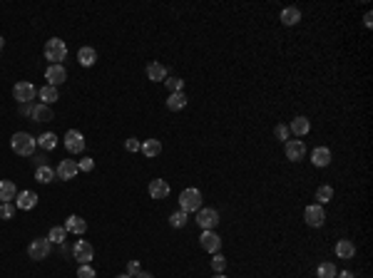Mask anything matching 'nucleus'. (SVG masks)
<instances>
[{
    "mask_svg": "<svg viewBox=\"0 0 373 278\" xmlns=\"http://www.w3.org/2000/svg\"><path fill=\"white\" fill-rule=\"evenodd\" d=\"M186 219H189V216H186L184 211H174V214L169 216V224H172L174 229H182V226L186 224Z\"/></svg>",
    "mask_w": 373,
    "mask_h": 278,
    "instance_id": "obj_33",
    "label": "nucleus"
},
{
    "mask_svg": "<svg viewBox=\"0 0 373 278\" xmlns=\"http://www.w3.org/2000/svg\"><path fill=\"white\" fill-rule=\"evenodd\" d=\"M164 85H167V90H169V92H182L184 80H179V77H167V80H164Z\"/></svg>",
    "mask_w": 373,
    "mask_h": 278,
    "instance_id": "obj_34",
    "label": "nucleus"
},
{
    "mask_svg": "<svg viewBox=\"0 0 373 278\" xmlns=\"http://www.w3.org/2000/svg\"><path fill=\"white\" fill-rule=\"evenodd\" d=\"M117 278H132V276H127V273H122V276H117Z\"/></svg>",
    "mask_w": 373,
    "mask_h": 278,
    "instance_id": "obj_49",
    "label": "nucleus"
},
{
    "mask_svg": "<svg viewBox=\"0 0 373 278\" xmlns=\"http://www.w3.org/2000/svg\"><path fill=\"white\" fill-rule=\"evenodd\" d=\"M214 278H227L224 273H214Z\"/></svg>",
    "mask_w": 373,
    "mask_h": 278,
    "instance_id": "obj_47",
    "label": "nucleus"
},
{
    "mask_svg": "<svg viewBox=\"0 0 373 278\" xmlns=\"http://www.w3.org/2000/svg\"><path fill=\"white\" fill-rule=\"evenodd\" d=\"M147 77L152 82H164L167 80V67H164L162 62H149L147 65Z\"/></svg>",
    "mask_w": 373,
    "mask_h": 278,
    "instance_id": "obj_21",
    "label": "nucleus"
},
{
    "mask_svg": "<svg viewBox=\"0 0 373 278\" xmlns=\"http://www.w3.org/2000/svg\"><path fill=\"white\" fill-rule=\"evenodd\" d=\"M197 224H199V229L211 231L214 226H219V211L216 208H199L197 211Z\"/></svg>",
    "mask_w": 373,
    "mask_h": 278,
    "instance_id": "obj_5",
    "label": "nucleus"
},
{
    "mask_svg": "<svg viewBox=\"0 0 373 278\" xmlns=\"http://www.w3.org/2000/svg\"><path fill=\"white\" fill-rule=\"evenodd\" d=\"M35 182H40V184H50V182H55V169L52 166H38L35 169Z\"/></svg>",
    "mask_w": 373,
    "mask_h": 278,
    "instance_id": "obj_26",
    "label": "nucleus"
},
{
    "mask_svg": "<svg viewBox=\"0 0 373 278\" xmlns=\"http://www.w3.org/2000/svg\"><path fill=\"white\" fill-rule=\"evenodd\" d=\"M13 216H15V206H13V204H0V219L8 221V219H13Z\"/></svg>",
    "mask_w": 373,
    "mask_h": 278,
    "instance_id": "obj_37",
    "label": "nucleus"
},
{
    "mask_svg": "<svg viewBox=\"0 0 373 278\" xmlns=\"http://www.w3.org/2000/svg\"><path fill=\"white\" fill-rule=\"evenodd\" d=\"M65 229H68V233H77V236H82V233L87 231V221L72 214V216H68V221H65Z\"/></svg>",
    "mask_w": 373,
    "mask_h": 278,
    "instance_id": "obj_19",
    "label": "nucleus"
},
{
    "mask_svg": "<svg viewBox=\"0 0 373 278\" xmlns=\"http://www.w3.org/2000/svg\"><path fill=\"white\" fill-rule=\"evenodd\" d=\"M77 166H80V171H92V169H95V159L85 157V159H80V162H77Z\"/></svg>",
    "mask_w": 373,
    "mask_h": 278,
    "instance_id": "obj_40",
    "label": "nucleus"
},
{
    "mask_svg": "<svg viewBox=\"0 0 373 278\" xmlns=\"http://www.w3.org/2000/svg\"><path fill=\"white\" fill-rule=\"evenodd\" d=\"M50 249H52V244L47 241V238H35V241H30V246H27V256L33 258V261H43L50 256Z\"/></svg>",
    "mask_w": 373,
    "mask_h": 278,
    "instance_id": "obj_6",
    "label": "nucleus"
},
{
    "mask_svg": "<svg viewBox=\"0 0 373 278\" xmlns=\"http://www.w3.org/2000/svg\"><path fill=\"white\" fill-rule=\"evenodd\" d=\"M77 278H95V268L90 266V263L80 266V268H77Z\"/></svg>",
    "mask_w": 373,
    "mask_h": 278,
    "instance_id": "obj_38",
    "label": "nucleus"
},
{
    "mask_svg": "<svg viewBox=\"0 0 373 278\" xmlns=\"http://www.w3.org/2000/svg\"><path fill=\"white\" fill-rule=\"evenodd\" d=\"M3 45H5V40H3V38H0V50H3Z\"/></svg>",
    "mask_w": 373,
    "mask_h": 278,
    "instance_id": "obj_48",
    "label": "nucleus"
},
{
    "mask_svg": "<svg viewBox=\"0 0 373 278\" xmlns=\"http://www.w3.org/2000/svg\"><path fill=\"white\" fill-rule=\"evenodd\" d=\"M10 147L20 157H33L35 154V147H38V139L33 137V134H27V132H15L10 137Z\"/></svg>",
    "mask_w": 373,
    "mask_h": 278,
    "instance_id": "obj_1",
    "label": "nucleus"
},
{
    "mask_svg": "<svg viewBox=\"0 0 373 278\" xmlns=\"http://www.w3.org/2000/svg\"><path fill=\"white\" fill-rule=\"evenodd\" d=\"M43 55H45V60L50 65H63V60L68 57V45H65L60 38H50L45 43Z\"/></svg>",
    "mask_w": 373,
    "mask_h": 278,
    "instance_id": "obj_2",
    "label": "nucleus"
},
{
    "mask_svg": "<svg viewBox=\"0 0 373 278\" xmlns=\"http://www.w3.org/2000/svg\"><path fill=\"white\" fill-rule=\"evenodd\" d=\"M284 154H286L289 162H301L303 157H306V144H303L301 139H289L284 144Z\"/></svg>",
    "mask_w": 373,
    "mask_h": 278,
    "instance_id": "obj_7",
    "label": "nucleus"
},
{
    "mask_svg": "<svg viewBox=\"0 0 373 278\" xmlns=\"http://www.w3.org/2000/svg\"><path fill=\"white\" fill-rule=\"evenodd\" d=\"M65 236H68V229H65V226H52L50 233H47V241H50V244H63Z\"/></svg>",
    "mask_w": 373,
    "mask_h": 278,
    "instance_id": "obj_31",
    "label": "nucleus"
},
{
    "mask_svg": "<svg viewBox=\"0 0 373 278\" xmlns=\"http://www.w3.org/2000/svg\"><path fill=\"white\" fill-rule=\"evenodd\" d=\"M33 166L38 169V166H45V157H38V154H33Z\"/></svg>",
    "mask_w": 373,
    "mask_h": 278,
    "instance_id": "obj_43",
    "label": "nucleus"
},
{
    "mask_svg": "<svg viewBox=\"0 0 373 278\" xmlns=\"http://www.w3.org/2000/svg\"><path fill=\"white\" fill-rule=\"evenodd\" d=\"M274 134H276V139H281V142H289V137H291V132H289V127H286V124H276Z\"/></svg>",
    "mask_w": 373,
    "mask_h": 278,
    "instance_id": "obj_36",
    "label": "nucleus"
},
{
    "mask_svg": "<svg viewBox=\"0 0 373 278\" xmlns=\"http://www.w3.org/2000/svg\"><path fill=\"white\" fill-rule=\"evenodd\" d=\"M186 107V94L184 92H172L167 97V110L169 112H179Z\"/></svg>",
    "mask_w": 373,
    "mask_h": 278,
    "instance_id": "obj_23",
    "label": "nucleus"
},
{
    "mask_svg": "<svg viewBox=\"0 0 373 278\" xmlns=\"http://www.w3.org/2000/svg\"><path fill=\"white\" fill-rule=\"evenodd\" d=\"M199 244H202V249L209 251V254H219V249H222V238H219V233L214 231V229H211V231H202Z\"/></svg>",
    "mask_w": 373,
    "mask_h": 278,
    "instance_id": "obj_11",
    "label": "nucleus"
},
{
    "mask_svg": "<svg viewBox=\"0 0 373 278\" xmlns=\"http://www.w3.org/2000/svg\"><path fill=\"white\" fill-rule=\"evenodd\" d=\"M33 110H35V105H33V102H25V105H20V112H23V115H33Z\"/></svg>",
    "mask_w": 373,
    "mask_h": 278,
    "instance_id": "obj_42",
    "label": "nucleus"
},
{
    "mask_svg": "<svg viewBox=\"0 0 373 278\" xmlns=\"http://www.w3.org/2000/svg\"><path fill=\"white\" fill-rule=\"evenodd\" d=\"M15 196H18V186L13 184L10 179H3L0 182V204H10Z\"/></svg>",
    "mask_w": 373,
    "mask_h": 278,
    "instance_id": "obj_15",
    "label": "nucleus"
},
{
    "mask_svg": "<svg viewBox=\"0 0 373 278\" xmlns=\"http://www.w3.org/2000/svg\"><path fill=\"white\" fill-rule=\"evenodd\" d=\"M35 94H38V90H35V85H33V82H18V85L13 87V97H15L20 105H25V102H33V99H35Z\"/></svg>",
    "mask_w": 373,
    "mask_h": 278,
    "instance_id": "obj_9",
    "label": "nucleus"
},
{
    "mask_svg": "<svg viewBox=\"0 0 373 278\" xmlns=\"http://www.w3.org/2000/svg\"><path fill=\"white\" fill-rule=\"evenodd\" d=\"M311 162H314V166H328L331 164V149L328 147H316L314 152H311Z\"/></svg>",
    "mask_w": 373,
    "mask_h": 278,
    "instance_id": "obj_16",
    "label": "nucleus"
},
{
    "mask_svg": "<svg viewBox=\"0 0 373 278\" xmlns=\"http://www.w3.org/2000/svg\"><path fill=\"white\" fill-rule=\"evenodd\" d=\"M202 208V191L199 189H184L182 194H179V211H184V214H192V211H199Z\"/></svg>",
    "mask_w": 373,
    "mask_h": 278,
    "instance_id": "obj_3",
    "label": "nucleus"
},
{
    "mask_svg": "<svg viewBox=\"0 0 373 278\" xmlns=\"http://www.w3.org/2000/svg\"><path fill=\"white\" fill-rule=\"evenodd\" d=\"M135 278H152V273H147V271H140Z\"/></svg>",
    "mask_w": 373,
    "mask_h": 278,
    "instance_id": "obj_46",
    "label": "nucleus"
},
{
    "mask_svg": "<svg viewBox=\"0 0 373 278\" xmlns=\"http://www.w3.org/2000/svg\"><path fill=\"white\" fill-rule=\"evenodd\" d=\"M140 152L147 157V159H154V157H160V152H162V142H160V139H144Z\"/></svg>",
    "mask_w": 373,
    "mask_h": 278,
    "instance_id": "obj_18",
    "label": "nucleus"
},
{
    "mask_svg": "<svg viewBox=\"0 0 373 278\" xmlns=\"http://www.w3.org/2000/svg\"><path fill=\"white\" fill-rule=\"evenodd\" d=\"M336 256H338V258H344V261L353 258V256H356V246H353V241H349V238H341V241L336 244Z\"/></svg>",
    "mask_w": 373,
    "mask_h": 278,
    "instance_id": "obj_22",
    "label": "nucleus"
},
{
    "mask_svg": "<svg viewBox=\"0 0 373 278\" xmlns=\"http://www.w3.org/2000/svg\"><path fill=\"white\" fill-rule=\"evenodd\" d=\"M30 117H33V122H50V119H52V110L40 102V105H35V110H33Z\"/></svg>",
    "mask_w": 373,
    "mask_h": 278,
    "instance_id": "obj_27",
    "label": "nucleus"
},
{
    "mask_svg": "<svg viewBox=\"0 0 373 278\" xmlns=\"http://www.w3.org/2000/svg\"><path fill=\"white\" fill-rule=\"evenodd\" d=\"M142 268H140V261H127V276H137V273H140Z\"/></svg>",
    "mask_w": 373,
    "mask_h": 278,
    "instance_id": "obj_41",
    "label": "nucleus"
},
{
    "mask_svg": "<svg viewBox=\"0 0 373 278\" xmlns=\"http://www.w3.org/2000/svg\"><path fill=\"white\" fill-rule=\"evenodd\" d=\"M77 171H80V166H77L75 159H63L57 164V169H55V177H60V182H68V179L77 177Z\"/></svg>",
    "mask_w": 373,
    "mask_h": 278,
    "instance_id": "obj_10",
    "label": "nucleus"
},
{
    "mask_svg": "<svg viewBox=\"0 0 373 278\" xmlns=\"http://www.w3.org/2000/svg\"><path fill=\"white\" fill-rule=\"evenodd\" d=\"M211 268H214V273H222L224 268H227V258L222 254H214V258H211Z\"/></svg>",
    "mask_w": 373,
    "mask_h": 278,
    "instance_id": "obj_35",
    "label": "nucleus"
},
{
    "mask_svg": "<svg viewBox=\"0 0 373 278\" xmlns=\"http://www.w3.org/2000/svg\"><path fill=\"white\" fill-rule=\"evenodd\" d=\"M95 60H97L95 47H80V50H77V62H80L82 67H92Z\"/></svg>",
    "mask_w": 373,
    "mask_h": 278,
    "instance_id": "obj_24",
    "label": "nucleus"
},
{
    "mask_svg": "<svg viewBox=\"0 0 373 278\" xmlns=\"http://www.w3.org/2000/svg\"><path fill=\"white\" fill-rule=\"evenodd\" d=\"M299 20H301V10H299V8L289 5V8L281 10V23L284 25H296Z\"/></svg>",
    "mask_w": 373,
    "mask_h": 278,
    "instance_id": "obj_25",
    "label": "nucleus"
},
{
    "mask_svg": "<svg viewBox=\"0 0 373 278\" xmlns=\"http://www.w3.org/2000/svg\"><path fill=\"white\" fill-rule=\"evenodd\" d=\"M65 149H68L70 154H80V152L85 149V137H82V132L70 129V132L65 134Z\"/></svg>",
    "mask_w": 373,
    "mask_h": 278,
    "instance_id": "obj_12",
    "label": "nucleus"
},
{
    "mask_svg": "<svg viewBox=\"0 0 373 278\" xmlns=\"http://www.w3.org/2000/svg\"><path fill=\"white\" fill-rule=\"evenodd\" d=\"M125 149H127V152H140L142 142H140V139H135V137H130L127 142H125Z\"/></svg>",
    "mask_w": 373,
    "mask_h": 278,
    "instance_id": "obj_39",
    "label": "nucleus"
},
{
    "mask_svg": "<svg viewBox=\"0 0 373 278\" xmlns=\"http://www.w3.org/2000/svg\"><path fill=\"white\" fill-rule=\"evenodd\" d=\"M303 219H306V224H308V226H314V229L324 226V221H326L324 206H321V204H311V206H306V211H303Z\"/></svg>",
    "mask_w": 373,
    "mask_h": 278,
    "instance_id": "obj_8",
    "label": "nucleus"
},
{
    "mask_svg": "<svg viewBox=\"0 0 373 278\" xmlns=\"http://www.w3.org/2000/svg\"><path fill=\"white\" fill-rule=\"evenodd\" d=\"M363 23H366V27H371V25H373V15H371V13H366V15H363Z\"/></svg>",
    "mask_w": 373,
    "mask_h": 278,
    "instance_id": "obj_44",
    "label": "nucleus"
},
{
    "mask_svg": "<svg viewBox=\"0 0 373 278\" xmlns=\"http://www.w3.org/2000/svg\"><path fill=\"white\" fill-rule=\"evenodd\" d=\"M45 80L50 87H57V85H63L68 80V70L63 67V65H50L45 70Z\"/></svg>",
    "mask_w": 373,
    "mask_h": 278,
    "instance_id": "obj_13",
    "label": "nucleus"
},
{
    "mask_svg": "<svg viewBox=\"0 0 373 278\" xmlns=\"http://www.w3.org/2000/svg\"><path fill=\"white\" fill-rule=\"evenodd\" d=\"M72 256H75V261L80 263V266H85V263H90L95 258V249L90 241H85V238H77L75 241V246H72Z\"/></svg>",
    "mask_w": 373,
    "mask_h": 278,
    "instance_id": "obj_4",
    "label": "nucleus"
},
{
    "mask_svg": "<svg viewBox=\"0 0 373 278\" xmlns=\"http://www.w3.org/2000/svg\"><path fill=\"white\" fill-rule=\"evenodd\" d=\"M336 266L331 263V261H324V263H319V268H316V276L319 278H336Z\"/></svg>",
    "mask_w": 373,
    "mask_h": 278,
    "instance_id": "obj_30",
    "label": "nucleus"
},
{
    "mask_svg": "<svg viewBox=\"0 0 373 278\" xmlns=\"http://www.w3.org/2000/svg\"><path fill=\"white\" fill-rule=\"evenodd\" d=\"M40 99H43V105H52V102H57L60 99V92H57V87H50V85H45V87H40Z\"/></svg>",
    "mask_w": 373,
    "mask_h": 278,
    "instance_id": "obj_29",
    "label": "nucleus"
},
{
    "mask_svg": "<svg viewBox=\"0 0 373 278\" xmlns=\"http://www.w3.org/2000/svg\"><path fill=\"white\" fill-rule=\"evenodd\" d=\"M15 206L20 208V211H33V208L38 206V194L35 191H20L15 196Z\"/></svg>",
    "mask_w": 373,
    "mask_h": 278,
    "instance_id": "obj_14",
    "label": "nucleus"
},
{
    "mask_svg": "<svg viewBox=\"0 0 373 278\" xmlns=\"http://www.w3.org/2000/svg\"><path fill=\"white\" fill-rule=\"evenodd\" d=\"M308 129H311V124H308V119L306 117H294L291 119V124H289V132L291 134H296V137H303V134H308Z\"/></svg>",
    "mask_w": 373,
    "mask_h": 278,
    "instance_id": "obj_20",
    "label": "nucleus"
},
{
    "mask_svg": "<svg viewBox=\"0 0 373 278\" xmlns=\"http://www.w3.org/2000/svg\"><path fill=\"white\" fill-rule=\"evenodd\" d=\"M38 147H40V149H45V152H52V149L57 147V134H55V132H45V134H40V139H38Z\"/></svg>",
    "mask_w": 373,
    "mask_h": 278,
    "instance_id": "obj_28",
    "label": "nucleus"
},
{
    "mask_svg": "<svg viewBox=\"0 0 373 278\" xmlns=\"http://www.w3.org/2000/svg\"><path fill=\"white\" fill-rule=\"evenodd\" d=\"M336 278H356L351 271H341V273H336Z\"/></svg>",
    "mask_w": 373,
    "mask_h": 278,
    "instance_id": "obj_45",
    "label": "nucleus"
},
{
    "mask_svg": "<svg viewBox=\"0 0 373 278\" xmlns=\"http://www.w3.org/2000/svg\"><path fill=\"white\" fill-rule=\"evenodd\" d=\"M316 199H319V204H328V201L333 199V189L328 184L319 186V189H316Z\"/></svg>",
    "mask_w": 373,
    "mask_h": 278,
    "instance_id": "obj_32",
    "label": "nucleus"
},
{
    "mask_svg": "<svg viewBox=\"0 0 373 278\" xmlns=\"http://www.w3.org/2000/svg\"><path fill=\"white\" fill-rule=\"evenodd\" d=\"M149 196L152 199H167L169 196V184L164 179H152L149 182Z\"/></svg>",
    "mask_w": 373,
    "mask_h": 278,
    "instance_id": "obj_17",
    "label": "nucleus"
}]
</instances>
